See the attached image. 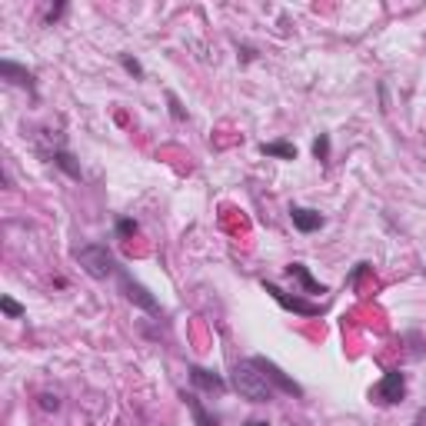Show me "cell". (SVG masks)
I'll list each match as a JSON object with an SVG mask.
<instances>
[{
    "label": "cell",
    "instance_id": "obj_3",
    "mask_svg": "<svg viewBox=\"0 0 426 426\" xmlns=\"http://www.w3.org/2000/svg\"><path fill=\"white\" fill-rule=\"evenodd\" d=\"M117 287H120V293H124V297H127L133 307H140L144 313H153V316L160 313V303H157V297L150 293V290L144 287V283H140V280L130 277L124 267H120V273H117Z\"/></svg>",
    "mask_w": 426,
    "mask_h": 426
},
{
    "label": "cell",
    "instance_id": "obj_17",
    "mask_svg": "<svg viewBox=\"0 0 426 426\" xmlns=\"http://www.w3.org/2000/svg\"><path fill=\"white\" fill-rule=\"evenodd\" d=\"M37 403H40V409H47V413H57V409H60V396H57V393H40Z\"/></svg>",
    "mask_w": 426,
    "mask_h": 426
},
{
    "label": "cell",
    "instance_id": "obj_1",
    "mask_svg": "<svg viewBox=\"0 0 426 426\" xmlns=\"http://www.w3.org/2000/svg\"><path fill=\"white\" fill-rule=\"evenodd\" d=\"M230 387L237 389L243 400H250V403H270V400H273V387L267 383V376L257 370L253 360H240V363L233 367Z\"/></svg>",
    "mask_w": 426,
    "mask_h": 426
},
{
    "label": "cell",
    "instance_id": "obj_6",
    "mask_svg": "<svg viewBox=\"0 0 426 426\" xmlns=\"http://www.w3.org/2000/svg\"><path fill=\"white\" fill-rule=\"evenodd\" d=\"M373 396H376L380 403H400V400L407 396V376H403V370H387L383 373V380L376 383Z\"/></svg>",
    "mask_w": 426,
    "mask_h": 426
},
{
    "label": "cell",
    "instance_id": "obj_19",
    "mask_svg": "<svg viewBox=\"0 0 426 426\" xmlns=\"http://www.w3.org/2000/svg\"><path fill=\"white\" fill-rule=\"evenodd\" d=\"M170 100V113H173V120H186V110L180 107V100H177V93H167Z\"/></svg>",
    "mask_w": 426,
    "mask_h": 426
},
{
    "label": "cell",
    "instance_id": "obj_5",
    "mask_svg": "<svg viewBox=\"0 0 426 426\" xmlns=\"http://www.w3.org/2000/svg\"><path fill=\"white\" fill-rule=\"evenodd\" d=\"M263 290L277 300L283 310H290V313H300V316H316L320 313V303H310V300L297 297V293H287V290H280L277 283H270V280H263Z\"/></svg>",
    "mask_w": 426,
    "mask_h": 426
},
{
    "label": "cell",
    "instance_id": "obj_12",
    "mask_svg": "<svg viewBox=\"0 0 426 426\" xmlns=\"http://www.w3.org/2000/svg\"><path fill=\"white\" fill-rule=\"evenodd\" d=\"M184 400H186V407H190V413H193L197 426H220V420L204 407V400H200L197 393H184Z\"/></svg>",
    "mask_w": 426,
    "mask_h": 426
},
{
    "label": "cell",
    "instance_id": "obj_9",
    "mask_svg": "<svg viewBox=\"0 0 426 426\" xmlns=\"http://www.w3.org/2000/svg\"><path fill=\"white\" fill-rule=\"evenodd\" d=\"M290 220H293V226H297L300 233H316L320 226H323V213L320 210H310V206H290Z\"/></svg>",
    "mask_w": 426,
    "mask_h": 426
},
{
    "label": "cell",
    "instance_id": "obj_8",
    "mask_svg": "<svg viewBox=\"0 0 426 426\" xmlns=\"http://www.w3.org/2000/svg\"><path fill=\"white\" fill-rule=\"evenodd\" d=\"M0 77L10 80L14 87H27L30 93H37V80H34V74H30L27 67L14 64V60H0Z\"/></svg>",
    "mask_w": 426,
    "mask_h": 426
},
{
    "label": "cell",
    "instance_id": "obj_20",
    "mask_svg": "<svg viewBox=\"0 0 426 426\" xmlns=\"http://www.w3.org/2000/svg\"><path fill=\"white\" fill-rule=\"evenodd\" d=\"M64 14H67V3H57V7H50V10H47V23L54 27V23L64 17Z\"/></svg>",
    "mask_w": 426,
    "mask_h": 426
},
{
    "label": "cell",
    "instance_id": "obj_16",
    "mask_svg": "<svg viewBox=\"0 0 426 426\" xmlns=\"http://www.w3.org/2000/svg\"><path fill=\"white\" fill-rule=\"evenodd\" d=\"M0 310H3V313L10 316V320H20V316L27 313V310H23V307H20V303H17L14 297H0Z\"/></svg>",
    "mask_w": 426,
    "mask_h": 426
},
{
    "label": "cell",
    "instance_id": "obj_13",
    "mask_svg": "<svg viewBox=\"0 0 426 426\" xmlns=\"http://www.w3.org/2000/svg\"><path fill=\"white\" fill-rule=\"evenodd\" d=\"M260 153L263 157H277V160H297V147L290 140H270V144L260 147Z\"/></svg>",
    "mask_w": 426,
    "mask_h": 426
},
{
    "label": "cell",
    "instance_id": "obj_7",
    "mask_svg": "<svg viewBox=\"0 0 426 426\" xmlns=\"http://www.w3.org/2000/svg\"><path fill=\"white\" fill-rule=\"evenodd\" d=\"M43 157H47V160H50L57 170H64V173H67L70 180H80V177H84V170H80V160H77V157H74V153H70L67 147H64V144H57V147L43 150Z\"/></svg>",
    "mask_w": 426,
    "mask_h": 426
},
{
    "label": "cell",
    "instance_id": "obj_18",
    "mask_svg": "<svg viewBox=\"0 0 426 426\" xmlns=\"http://www.w3.org/2000/svg\"><path fill=\"white\" fill-rule=\"evenodd\" d=\"M133 233H137V220L120 217V220H117V237H133Z\"/></svg>",
    "mask_w": 426,
    "mask_h": 426
},
{
    "label": "cell",
    "instance_id": "obj_14",
    "mask_svg": "<svg viewBox=\"0 0 426 426\" xmlns=\"http://www.w3.org/2000/svg\"><path fill=\"white\" fill-rule=\"evenodd\" d=\"M120 67L127 70L133 80H144V64L137 60V57H130V54H120Z\"/></svg>",
    "mask_w": 426,
    "mask_h": 426
},
{
    "label": "cell",
    "instance_id": "obj_2",
    "mask_svg": "<svg viewBox=\"0 0 426 426\" xmlns=\"http://www.w3.org/2000/svg\"><path fill=\"white\" fill-rule=\"evenodd\" d=\"M74 260L80 263V270L90 280H110L120 273V263L104 243H87V246H77Z\"/></svg>",
    "mask_w": 426,
    "mask_h": 426
},
{
    "label": "cell",
    "instance_id": "obj_4",
    "mask_svg": "<svg viewBox=\"0 0 426 426\" xmlns=\"http://www.w3.org/2000/svg\"><path fill=\"white\" fill-rule=\"evenodd\" d=\"M250 360L257 363V370L267 376V383H270L273 389H283V393H290V396H303V387H300L297 380H290L273 360H267V356H250Z\"/></svg>",
    "mask_w": 426,
    "mask_h": 426
},
{
    "label": "cell",
    "instance_id": "obj_11",
    "mask_svg": "<svg viewBox=\"0 0 426 426\" xmlns=\"http://www.w3.org/2000/svg\"><path fill=\"white\" fill-rule=\"evenodd\" d=\"M287 277L297 280L300 287H303V293H327V287H323V283H316L313 273H310L303 263H290V267H287Z\"/></svg>",
    "mask_w": 426,
    "mask_h": 426
},
{
    "label": "cell",
    "instance_id": "obj_10",
    "mask_svg": "<svg viewBox=\"0 0 426 426\" xmlns=\"http://www.w3.org/2000/svg\"><path fill=\"white\" fill-rule=\"evenodd\" d=\"M190 383L197 389H206V393H223L226 389V380H223L220 373L204 370V367H190Z\"/></svg>",
    "mask_w": 426,
    "mask_h": 426
},
{
    "label": "cell",
    "instance_id": "obj_15",
    "mask_svg": "<svg viewBox=\"0 0 426 426\" xmlns=\"http://www.w3.org/2000/svg\"><path fill=\"white\" fill-rule=\"evenodd\" d=\"M313 157L320 160V164L330 160V133H320V137L313 140Z\"/></svg>",
    "mask_w": 426,
    "mask_h": 426
},
{
    "label": "cell",
    "instance_id": "obj_21",
    "mask_svg": "<svg viewBox=\"0 0 426 426\" xmlns=\"http://www.w3.org/2000/svg\"><path fill=\"white\" fill-rule=\"evenodd\" d=\"M243 426H270V423H263V420H246Z\"/></svg>",
    "mask_w": 426,
    "mask_h": 426
}]
</instances>
